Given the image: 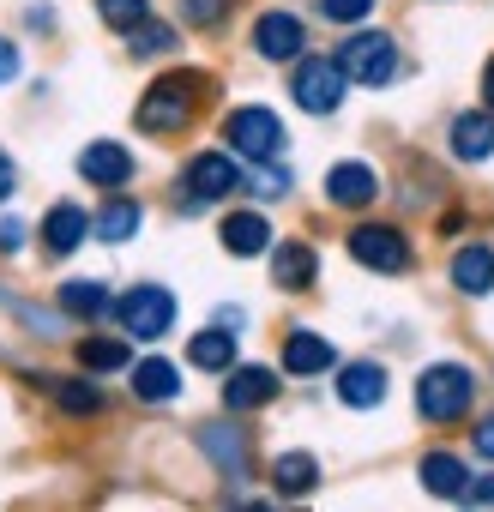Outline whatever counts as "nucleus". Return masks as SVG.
Instances as JSON below:
<instances>
[{
	"label": "nucleus",
	"mask_w": 494,
	"mask_h": 512,
	"mask_svg": "<svg viewBox=\"0 0 494 512\" xmlns=\"http://www.w3.org/2000/svg\"><path fill=\"white\" fill-rule=\"evenodd\" d=\"M464 500H476V506H494V476H482V482H470V494Z\"/></svg>",
	"instance_id": "nucleus-38"
},
{
	"label": "nucleus",
	"mask_w": 494,
	"mask_h": 512,
	"mask_svg": "<svg viewBox=\"0 0 494 512\" xmlns=\"http://www.w3.org/2000/svg\"><path fill=\"white\" fill-rule=\"evenodd\" d=\"M13 193H19V163H13L7 151H0V205H7Z\"/></svg>",
	"instance_id": "nucleus-35"
},
{
	"label": "nucleus",
	"mask_w": 494,
	"mask_h": 512,
	"mask_svg": "<svg viewBox=\"0 0 494 512\" xmlns=\"http://www.w3.org/2000/svg\"><path fill=\"white\" fill-rule=\"evenodd\" d=\"M97 13H103V25H115V31H133L151 7H145V0H97Z\"/></svg>",
	"instance_id": "nucleus-30"
},
{
	"label": "nucleus",
	"mask_w": 494,
	"mask_h": 512,
	"mask_svg": "<svg viewBox=\"0 0 494 512\" xmlns=\"http://www.w3.org/2000/svg\"><path fill=\"white\" fill-rule=\"evenodd\" d=\"M55 398H61V410H67V416H97V410H103V392H97L91 380H61V392H55Z\"/></svg>",
	"instance_id": "nucleus-29"
},
{
	"label": "nucleus",
	"mask_w": 494,
	"mask_h": 512,
	"mask_svg": "<svg viewBox=\"0 0 494 512\" xmlns=\"http://www.w3.org/2000/svg\"><path fill=\"white\" fill-rule=\"evenodd\" d=\"M223 13H229V0H181V19H187V25H199V31L223 25Z\"/></svg>",
	"instance_id": "nucleus-32"
},
{
	"label": "nucleus",
	"mask_w": 494,
	"mask_h": 512,
	"mask_svg": "<svg viewBox=\"0 0 494 512\" xmlns=\"http://www.w3.org/2000/svg\"><path fill=\"white\" fill-rule=\"evenodd\" d=\"M199 446H205V458H211L229 482H241V476H247V434H241V428L211 422V428H199Z\"/></svg>",
	"instance_id": "nucleus-15"
},
{
	"label": "nucleus",
	"mask_w": 494,
	"mask_h": 512,
	"mask_svg": "<svg viewBox=\"0 0 494 512\" xmlns=\"http://www.w3.org/2000/svg\"><path fill=\"white\" fill-rule=\"evenodd\" d=\"M338 362V350H332V338H320V332H290L284 338V374H326Z\"/></svg>",
	"instance_id": "nucleus-17"
},
{
	"label": "nucleus",
	"mask_w": 494,
	"mask_h": 512,
	"mask_svg": "<svg viewBox=\"0 0 494 512\" xmlns=\"http://www.w3.org/2000/svg\"><path fill=\"white\" fill-rule=\"evenodd\" d=\"M452 290L458 296H488L494 290V247L488 241H470L452 253Z\"/></svg>",
	"instance_id": "nucleus-14"
},
{
	"label": "nucleus",
	"mask_w": 494,
	"mask_h": 512,
	"mask_svg": "<svg viewBox=\"0 0 494 512\" xmlns=\"http://www.w3.org/2000/svg\"><path fill=\"white\" fill-rule=\"evenodd\" d=\"M115 320H121V332L127 338H169V326H175V296L163 290V284H139V290H127L115 308H109Z\"/></svg>",
	"instance_id": "nucleus-6"
},
{
	"label": "nucleus",
	"mask_w": 494,
	"mask_h": 512,
	"mask_svg": "<svg viewBox=\"0 0 494 512\" xmlns=\"http://www.w3.org/2000/svg\"><path fill=\"white\" fill-rule=\"evenodd\" d=\"M272 482H278V494H284V500H302V494H314V482H320V464H314V452H284V458L272 464Z\"/></svg>",
	"instance_id": "nucleus-25"
},
{
	"label": "nucleus",
	"mask_w": 494,
	"mask_h": 512,
	"mask_svg": "<svg viewBox=\"0 0 494 512\" xmlns=\"http://www.w3.org/2000/svg\"><path fill=\"white\" fill-rule=\"evenodd\" d=\"M278 398V374L272 368H260V362H247V368H229V380H223V404L241 416V410H266Z\"/></svg>",
	"instance_id": "nucleus-11"
},
{
	"label": "nucleus",
	"mask_w": 494,
	"mask_h": 512,
	"mask_svg": "<svg viewBox=\"0 0 494 512\" xmlns=\"http://www.w3.org/2000/svg\"><path fill=\"white\" fill-rule=\"evenodd\" d=\"M223 139L235 145V157H254V163H272V157H284V145H290L284 121H278L266 103H247V109H235V115L223 121Z\"/></svg>",
	"instance_id": "nucleus-3"
},
{
	"label": "nucleus",
	"mask_w": 494,
	"mask_h": 512,
	"mask_svg": "<svg viewBox=\"0 0 494 512\" xmlns=\"http://www.w3.org/2000/svg\"><path fill=\"white\" fill-rule=\"evenodd\" d=\"M338 398H344L350 410H374V404L386 398V368H380V362H350V368L338 374Z\"/></svg>",
	"instance_id": "nucleus-21"
},
{
	"label": "nucleus",
	"mask_w": 494,
	"mask_h": 512,
	"mask_svg": "<svg viewBox=\"0 0 494 512\" xmlns=\"http://www.w3.org/2000/svg\"><path fill=\"white\" fill-rule=\"evenodd\" d=\"M79 362L91 374H115V368H127V338H85L79 344Z\"/></svg>",
	"instance_id": "nucleus-27"
},
{
	"label": "nucleus",
	"mask_w": 494,
	"mask_h": 512,
	"mask_svg": "<svg viewBox=\"0 0 494 512\" xmlns=\"http://www.w3.org/2000/svg\"><path fill=\"white\" fill-rule=\"evenodd\" d=\"M470 446H476V458H494V416H482V422H476Z\"/></svg>",
	"instance_id": "nucleus-36"
},
{
	"label": "nucleus",
	"mask_w": 494,
	"mask_h": 512,
	"mask_svg": "<svg viewBox=\"0 0 494 512\" xmlns=\"http://www.w3.org/2000/svg\"><path fill=\"white\" fill-rule=\"evenodd\" d=\"M79 175H85L91 187L121 193V187L133 181V151H127V145H115V139H97V145H85V151H79Z\"/></svg>",
	"instance_id": "nucleus-10"
},
{
	"label": "nucleus",
	"mask_w": 494,
	"mask_h": 512,
	"mask_svg": "<svg viewBox=\"0 0 494 512\" xmlns=\"http://www.w3.org/2000/svg\"><path fill=\"white\" fill-rule=\"evenodd\" d=\"M326 199L344 205V211H362V205L380 199V175L368 163H332L326 169Z\"/></svg>",
	"instance_id": "nucleus-12"
},
{
	"label": "nucleus",
	"mask_w": 494,
	"mask_h": 512,
	"mask_svg": "<svg viewBox=\"0 0 494 512\" xmlns=\"http://www.w3.org/2000/svg\"><path fill=\"white\" fill-rule=\"evenodd\" d=\"M85 235H91V217H85L73 199H61V205L43 217V247H49V253H73V247H85Z\"/></svg>",
	"instance_id": "nucleus-20"
},
{
	"label": "nucleus",
	"mask_w": 494,
	"mask_h": 512,
	"mask_svg": "<svg viewBox=\"0 0 494 512\" xmlns=\"http://www.w3.org/2000/svg\"><path fill=\"white\" fill-rule=\"evenodd\" d=\"M272 278H278V290H290V296L314 290V278H320V253H314L308 241H278V247H272Z\"/></svg>",
	"instance_id": "nucleus-13"
},
{
	"label": "nucleus",
	"mask_w": 494,
	"mask_h": 512,
	"mask_svg": "<svg viewBox=\"0 0 494 512\" xmlns=\"http://www.w3.org/2000/svg\"><path fill=\"white\" fill-rule=\"evenodd\" d=\"M199 91H205V73H169V79H157V85L139 97V109H133L139 133H181V127L193 121Z\"/></svg>",
	"instance_id": "nucleus-1"
},
{
	"label": "nucleus",
	"mask_w": 494,
	"mask_h": 512,
	"mask_svg": "<svg viewBox=\"0 0 494 512\" xmlns=\"http://www.w3.org/2000/svg\"><path fill=\"white\" fill-rule=\"evenodd\" d=\"M482 97H488V109H494V55H488V67H482Z\"/></svg>",
	"instance_id": "nucleus-39"
},
{
	"label": "nucleus",
	"mask_w": 494,
	"mask_h": 512,
	"mask_svg": "<svg viewBox=\"0 0 494 512\" xmlns=\"http://www.w3.org/2000/svg\"><path fill=\"white\" fill-rule=\"evenodd\" d=\"M374 7H380V0H320V19H332V25H362Z\"/></svg>",
	"instance_id": "nucleus-31"
},
{
	"label": "nucleus",
	"mask_w": 494,
	"mask_h": 512,
	"mask_svg": "<svg viewBox=\"0 0 494 512\" xmlns=\"http://www.w3.org/2000/svg\"><path fill=\"white\" fill-rule=\"evenodd\" d=\"M115 308V296L97 284V278H73V284H61V314H73V320H97V314H109Z\"/></svg>",
	"instance_id": "nucleus-26"
},
{
	"label": "nucleus",
	"mask_w": 494,
	"mask_h": 512,
	"mask_svg": "<svg viewBox=\"0 0 494 512\" xmlns=\"http://www.w3.org/2000/svg\"><path fill=\"white\" fill-rule=\"evenodd\" d=\"M127 49H133V55H169V49H175V31H169V25H157V19L145 13V19L127 31Z\"/></svg>",
	"instance_id": "nucleus-28"
},
{
	"label": "nucleus",
	"mask_w": 494,
	"mask_h": 512,
	"mask_svg": "<svg viewBox=\"0 0 494 512\" xmlns=\"http://www.w3.org/2000/svg\"><path fill=\"white\" fill-rule=\"evenodd\" d=\"M344 67L332 55H296V79H290V97L308 109V115H332L344 103Z\"/></svg>",
	"instance_id": "nucleus-7"
},
{
	"label": "nucleus",
	"mask_w": 494,
	"mask_h": 512,
	"mask_svg": "<svg viewBox=\"0 0 494 512\" xmlns=\"http://www.w3.org/2000/svg\"><path fill=\"white\" fill-rule=\"evenodd\" d=\"M350 260L356 266H368V272H386V278H398V272H410V241H404V229H392V223H356L350 229Z\"/></svg>",
	"instance_id": "nucleus-8"
},
{
	"label": "nucleus",
	"mask_w": 494,
	"mask_h": 512,
	"mask_svg": "<svg viewBox=\"0 0 494 512\" xmlns=\"http://www.w3.org/2000/svg\"><path fill=\"white\" fill-rule=\"evenodd\" d=\"M266 241H272V223H266L260 211H235V217H223V247L235 253V260H254V253H266Z\"/></svg>",
	"instance_id": "nucleus-22"
},
{
	"label": "nucleus",
	"mask_w": 494,
	"mask_h": 512,
	"mask_svg": "<svg viewBox=\"0 0 494 512\" xmlns=\"http://www.w3.org/2000/svg\"><path fill=\"white\" fill-rule=\"evenodd\" d=\"M416 476H422V488H428L434 500H464V494H470V470H464V458H452V452H428Z\"/></svg>",
	"instance_id": "nucleus-19"
},
{
	"label": "nucleus",
	"mask_w": 494,
	"mask_h": 512,
	"mask_svg": "<svg viewBox=\"0 0 494 512\" xmlns=\"http://www.w3.org/2000/svg\"><path fill=\"white\" fill-rule=\"evenodd\" d=\"M470 404H476V374L464 368V362H434V368H422V380H416V410H422V422H458V416H470Z\"/></svg>",
	"instance_id": "nucleus-2"
},
{
	"label": "nucleus",
	"mask_w": 494,
	"mask_h": 512,
	"mask_svg": "<svg viewBox=\"0 0 494 512\" xmlns=\"http://www.w3.org/2000/svg\"><path fill=\"white\" fill-rule=\"evenodd\" d=\"M139 223H145V211H139L133 199H121V193H115V199H109V205H103V211L91 217V229H97V241H109V247H121V241H133V235H139Z\"/></svg>",
	"instance_id": "nucleus-23"
},
{
	"label": "nucleus",
	"mask_w": 494,
	"mask_h": 512,
	"mask_svg": "<svg viewBox=\"0 0 494 512\" xmlns=\"http://www.w3.org/2000/svg\"><path fill=\"white\" fill-rule=\"evenodd\" d=\"M25 235H31V229H25L19 217H0V253H19V247H25Z\"/></svg>",
	"instance_id": "nucleus-34"
},
{
	"label": "nucleus",
	"mask_w": 494,
	"mask_h": 512,
	"mask_svg": "<svg viewBox=\"0 0 494 512\" xmlns=\"http://www.w3.org/2000/svg\"><path fill=\"white\" fill-rule=\"evenodd\" d=\"M254 49H260L266 61H296V55L308 49V25H302L296 13H260V19H254Z\"/></svg>",
	"instance_id": "nucleus-9"
},
{
	"label": "nucleus",
	"mask_w": 494,
	"mask_h": 512,
	"mask_svg": "<svg viewBox=\"0 0 494 512\" xmlns=\"http://www.w3.org/2000/svg\"><path fill=\"white\" fill-rule=\"evenodd\" d=\"M254 193H260V199H284V193H290V169H278V157H272V169L254 175Z\"/></svg>",
	"instance_id": "nucleus-33"
},
{
	"label": "nucleus",
	"mask_w": 494,
	"mask_h": 512,
	"mask_svg": "<svg viewBox=\"0 0 494 512\" xmlns=\"http://www.w3.org/2000/svg\"><path fill=\"white\" fill-rule=\"evenodd\" d=\"M229 193H241L235 157H229V151H199V157L187 163V175H181V211L217 205V199H229Z\"/></svg>",
	"instance_id": "nucleus-5"
},
{
	"label": "nucleus",
	"mask_w": 494,
	"mask_h": 512,
	"mask_svg": "<svg viewBox=\"0 0 494 512\" xmlns=\"http://www.w3.org/2000/svg\"><path fill=\"white\" fill-rule=\"evenodd\" d=\"M338 67H344V79H356V85H392L398 79V43L386 37V31H356L344 49H338Z\"/></svg>",
	"instance_id": "nucleus-4"
},
{
	"label": "nucleus",
	"mask_w": 494,
	"mask_h": 512,
	"mask_svg": "<svg viewBox=\"0 0 494 512\" xmlns=\"http://www.w3.org/2000/svg\"><path fill=\"white\" fill-rule=\"evenodd\" d=\"M7 79H19V49L0 37V85H7Z\"/></svg>",
	"instance_id": "nucleus-37"
},
{
	"label": "nucleus",
	"mask_w": 494,
	"mask_h": 512,
	"mask_svg": "<svg viewBox=\"0 0 494 512\" xmlns=\"http://www.w3.org/2000/svg\"><path fill=\"white\" fill-rule=\"evenodd\" d=\"M452 157H464V163H488L494 157V109H464L452 121Z\"/></svg>",
	"instance_id": "nucleus-16"
},
{
	"label": "nucleus",
	"mask_w": 494,
	"mask_h": 512,
	"mask_svg": "<svg viewBox=\"0 0 494 512\" xmlns=\"http://www.w3.org/2000/svg\"><path fill=\"white\" fill-rule=\"evenodd\" d=\"M187 362H193V368H205V374H229V368H235V338H229V326L199 332V338L187 344Z\"/></svg>",
	"instance_id": "nucleus-24"
},
{
	"label": "nucleus",
	"mask_w": 494,
	"mask_h": 512,
	"mask_svg": "<svg viewBox=\"0 0 494 512\" xmlns=\"http://www.w3.org/2000/svg\"><path fill=\"white\" fill-rule=\"evenodd\" d=\"M133 398H139V404H169V398H181V368L163 362V356L133 362Z\"/></svg>",
	"instance_id": "nucleus-18"
}]
</instances>
